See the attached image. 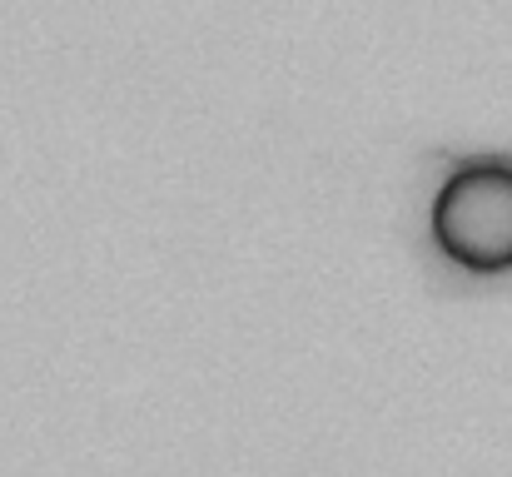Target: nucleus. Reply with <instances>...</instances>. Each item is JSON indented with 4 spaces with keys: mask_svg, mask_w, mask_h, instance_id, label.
<instances>
[{
    "mask_svg": "<svg viewBox=\"0 0 512 477\" xmlns=\"http://www.w3.org/2000/svg\"><path fill=\"white\" fill-rule=\"evenodd\" d=\"M433 244L463 274L493 279L512 269V164L478 159L443 179L433 199Z\"/></svg>",
    "mask_w": 512,
    "mask_h": 477,
    "instance_id": "nucleus-1",
    "label": "nucleus"
}]
</instances>
